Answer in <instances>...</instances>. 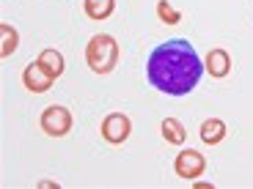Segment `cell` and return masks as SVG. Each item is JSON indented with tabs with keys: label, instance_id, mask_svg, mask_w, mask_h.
Masks as SVG:
<instances>
[{
	"label": "cell",
	"instance_id": "4fadbf2b",
	"mask_svg": "<svg viewBox=\"0 0 253 189\" xmlns=\"http://www.w3.org/2000/svg\"><path fill=\"white\" fill-rule=\"evenodd\" d=\"M157 17L163 19L165 25H179L182 22V14L171 6V0H157Z\"/></svg>",
	"mask_w": 253,
	"mask_h": 189
},
{
	"label": "cell",
	"instance_id": "6da1fadb",
	"mask_svg": "<svg viewBox=\"0 0 253 189\" xmlns=\"http://www.w3.org/2000/svg\"><path fill=\"white\" fill-rule=\"evenodd\" d=\"M204 61L187 38H168L157 44L146 61V77L152 88L168 96H187L204 77Z\"/></svg>",
	"mask_w": 253,
	"mask_h": 189
},
{
	"label": "cell",
	"instance_id": "ba28073f",
	"mask_svg": "<svg viewBox=\"0 0 253 189\" xmlns=\"http://www.w3.org/2000/svg\"><path fill=\"white\" fill-rule=\"evenodd\" d=\"M83 11H85L88 19L102 22V19H108L110 14L116 11V0H85V3H83Z\"/></svg>",
	"mask_w": 253,
	"mask_h": 189
},
{
	"label": "cell",
	"instance_id": "5b68a950",
	"mask_svg": "<svg viewBox=\"0 0 253 189\" xmlns=\"http://www.w3.org/2000/svg\"><path fill=\"white\" fill-rule=\"evenodd\" d=\"M173 170H176L179 178L196 181V178L204 176V170H207V159H204V154L187 148V151H182L176 159H173Z\"/></svg>",
	"mask_w": 253,
	"mask_h": 189
},
{
	"label": "cell",
	"instance_id": "277c9868",
	"mask_svg": "<svg viewBox=\"0 0 253 189\" xmlns=\"http://www.w3.org/2000/svg\"><path fill=\"white\" fill-rule=\"evenodd\" d=\"M129 132H132V121L121 113H110L108 118L102 121V137L110 145H121L129 140Z\"/></svg>",
	"mask_w": 253,
	"mask_h": 189
},
{
	"label": "cell",
	"instance_id": "7a4b0ae2",
	"mask_svg": "<svg viewBox=\"0 0 253 189\" xmlns=\"http://www.w3.org/2000/svg\"><path fill=\"white\" fill-rule=\"evenodd\" d=\"M119 55H121L119 44H116V38L108 36V33H96L88 41V47H85L88 69L96 71V74H110L116 69V63H119Z\"/></svg>",
	"mask_w": 253,
	"mask_h": 189
},
{
	"label": "cell",
	"instance_id": "52a82bcc",
	"mask_svg": "<svg viewBox=\"0 0 253 189\" xmlns=\"http://www.w3.org/2000/svg\"><path fill=\"white\" fill-rule=\"evenodd\" d=\"M204 69L209 71V77L223 80V77L231 71V55H228L226 50H220V47H215V50H209L207 61H204Z\"/></svg>",
	"mask_w": 253,
	"mask_h": 189
},
{
	"label": "cell",
	"instance_id": "9c48e42d",
	"mask_svg": "<svg viewBox=\"0 0 253 189\" xmlns=\"http://www.w3.org/2000/svg\"><path fill=\"white\" fill-rule=\"evenodd\" d=\"M201 140L207 145H217L226 140V124L220 118H207L201 124Z\"/></svg>",
	"mask_w": 253,
	"mask_h": 189
},
{
	"label": "cell",
	"instance_id": "3957f363",
	"mask_svg": "<svg viewBox=\"0 0 253 189\" xmlns=\"http://www.w3.org/2000/svg\"><path fill=\"white\" fill-rule=\"evenodd\" d=\"M39 124H42V129H44L50 137H63V134L72 132V113L66 107H61V104H50V107L42 113Z\"/></svg>",
	"mask_w": 253,
	"mask_h": 189
},
{
	"label": "cell",
	"instance_id": "30bf717a",
	"mask_svg": "<svg viewBox=\"0 0 253 189\" xmlns=\"http://www.w3.org/2000/svg\"><path fill=\"white\" fill-rule=\"evenodd\" d=\"M160 132H163L165 143H171V145H182L187 140V132H184L182 121H176V118H165L160 124Z\"/></svg>",
	"mask_w": 253,
	"mask_h": 189
},
{
	"label": "cell",
	"instance_id": "8992f818",
	"mask_svg": "<svg viewBox=\"0 0 253 189\" xmlns=\"http://www.w3.org/2000/svg\"><path fill=\"white\" fill-rule=\"evenodd\" d=\"M22 82H25V88L31 91V94H47V91L52 88L55 77L47 74L44 66L36 61V63H31V66H25V71H22Z\"/></svg>",
	"mask_w": 253,
	"mask_h": 189
},
{
	"label": "cell",
	"instance_id": "8fae6325",
	"mask_svg": "<svg viewBox=\"0 0 253 189\" xmlns=\"http://www.w3.org/2000/svg\"><path fill=\"white\" fill-rule=\"evenodd\" d=\"M39 63H42L44 71H47V74H52L55 80L63 74V55L58 50H44L42 55H39Z\"/></svg>",
	"mask_w": 253,
	"mask_h": 189
},
{
	"label": "cell",
	"instance_id": "7c38bea8",
	"mask_svg": "<svg viewBox=\"0 0 253 189\" xmlns=\"http://www.w3.org/2000/svg\"><path fill=\"white\" fill-rule=\"evenodd\" d=\"M0 36H3V47H0V55L3 58H11L14 52H17V44H19V33L14 31L8 22H3L0 25Z\"/></svg>",
	"mask_w": 253,
	"mask_h": 189
}]
</instances>
